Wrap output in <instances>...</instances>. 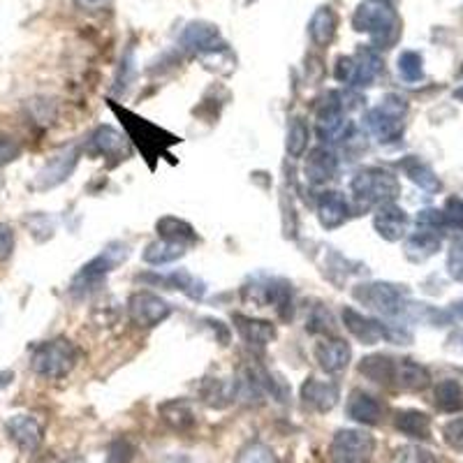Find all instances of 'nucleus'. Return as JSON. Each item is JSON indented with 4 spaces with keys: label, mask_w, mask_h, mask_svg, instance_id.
I'll use <instances>...</instances> for the list:
<instances>
[{
    "label": "nucleus",
    "mask_w": 463,
    "mask_h": 463,
    "mask_svg": "<svg viewBox=\"0 0 463 463\" xmlns=\"http://www.w3.org/2000/svg\"><path fill=\"white\" fill-rule=\"evenodd\" d=\"M353 26L373 40V49H390L399 43L401 19L387 0H369L354 10Z\"/></svg>",
    "instance_id": "1"
},
{
    "label": "nucleus",
    "mask_w": 463,
    "mask_h": 463,
    "mask_svg": "<svg viewBox=\"0 0 463 463\" xmlns=\"http://www.w3.org/2000/svg\"><path fill=\"white\" fill-rule=\"evenodd\" d=\"M80 359L81 350L77 347V343L58 336L35 345V350L31 353V369L33 373L44 380H63L72 373Z\"/></svg>",
    "instance_id": "2"
},
{
    "label": "nucleus",
    "mask_w": 463,
    "mask_h": 463,
    "mask_svg": "<svg viewBox=\"0 0 463 463\" xmlns=\"http://www.w3.org/2000/svg\"><path fill=\"white\" fill-rule=\"evenodd\" d=\"M353 197L359 206L369 209V206H383L394 202L401 195V184L394 174L383 167H366L354 174Z\"/></svg>",
    "instance_id": "3"
},
{
    "label": "nucleus",
    "mask_w": 463,
    "mask_h": 463,
    "mask_svg": "<svg viewBox=\"0 0 463 463\" xmlns=\"http://www.w3.org/2000/svg\"><path fill=\"white\" fill-rule=\"evenodd\" d=\"M405 116H408V102L401 95L390 93L384 95L383 102L373 109L366 111L364 116V126L366 130L378 139L380 144H390L403 135Z\"/></svg>",
    "instance_id": "4"
},
{
    "label": "nucleus",
    "mask_w": 463,
    "mask_h": 463,
    "mask_svg": "<svg viewBox=\"0 0 463 463\" xmlns=\"http://www.w3.org/2000/svg\"><path fill=\"white\" fill-rule=\"evenodd\" d=\"M353 297L364 308H369L383 317H401L405 313V306L411 304L408 289L394 283H383V280L359 283L353 289Z\"/></svg>",
    "instance_id": "5"
},
{
    "label": "nucleus",
    "mask_w": 463,
    "mask_h": 463,
    "mask_svg": "<svg viewBox=\"0 0 463 463\" xmlns=\"http://www.w3.org/2000/svg\"><path fill=\"white\" fill-rule=\"evenodd\" d=\"M126 258V243H111V246H107V250H102L98 258L90 260L89 264H84V267L74 274L72 283H70V295H72L74 299H81V297L90 295L93 289L100 288L102 280L107 279V274H109L111 269H114L116 264H121Z\"/></svg>",
    "instance_id": "6"
},
{
    "label": "nucleus",
    "mask_w": 463,
    "mask_h": 463,
    "mask_svg": "<svg viewBox=\"0 0 463 463\" xmlns=\"http://www.w3.org/2000/svg\"><path fill=\"white\" fill-rule=\"evenodd\" d=\"M316 132L326 146L347 142L354 135V126L345 116L338 93H326L325 100L316 107Z\"/></svg>",
    "instance_id": "7"
},
{
    "label": "nucleus",
    "mask_w": 463,
    "mask_h": 463,
    "mask_svg": "<svg viewBox=\"0 0 463 463\" xmlns=\"http://www.w3.org/2000/svg\"><path fill=\"white\" fill-rule=\"evenodd\" d=\"M373 452L375 438L364 429H341L329 445L332 463H371Z\"/></svg>",
    "instance_id": "8"
},
{
    "label": "nucleus",
    "mask_w": 463,
    "mask_h": 463,
    "mask_svg": "<svg viewBox=\"0 0 463 463\" xmlns=\"http://www.w3.org/2000/svg\"><path fill=\"white\" fill-rule=\"evenodd\" d=\"M246 299L260 306H269L280 316V320H292V285L283 279L253 280V288H243Z\"/></svg>",
    "instance_id": "9"
},
{
    "label": "nucleus",
    "mask_w": 463,
    "mask_h": 463,
    "mask_svg": "<svg viewBox=\"0 0 463 463\" xmlns=\"http://www.w3.org/2000/svg\"><path fill=\"white\" fill-rule=\"evenodd\" d=\"M172 316V306L156 292L139 289L128 299V317L137 329H153Z\"/></svg>",
    "instance_id": "10"
},
{
    "label": "nucleus",
    "mask_w": 463,
    "mask_h": 463,
    "mask_svg": "<svg viewBox=\"0 0 463 463\" xmlns=\"http://www.w3.org/2000/svg\"><path fill=\"white\" fill-rule=\"evenodd\" d=\"M80 163V146H65L44 163V167L37 172L35 188L37 190H52L68 181L72 176L74 167Z\"/></svg>",
    "instance_id": "11"
},
{
    "label": "nucleus",
    "mask_w": 463,
    "mask_h": 463,
    "mask_svg": "<svg viewBox=\"0 0 463 463\" xmlns=\"http://www.w3.org/2000/svg\"><path fill=\"white\" fill-rule=\"evenodd\" d=\"M181 49L193 56H206L211 52H218V49L227 47L225 40H222L221 31H218L213 24L206 22H193L185 26V31L181 33Z\"/></svg>",
    "instance_id": "12"
},
{
    "label": "nucleus",
    "mask_w": 463,
    "mask_h": 463,
    "mask_svg": "<svg viewBox=\"0 0 463 463\" xmlns=\"http://www.w3.org/2000/svg\"><path fill=\"white\" fill-rule=\"evenodd\" d=\"M313 357H316L317 366L326 375H338L347 369L350 357H353V350H350V345L343 338L325 336L313 347Z\"/></svg>",
    "instance_id": "13"
},
{
    "label": "nucleus",
    "mask_w": 463,
    "mask_h": 463,
    "mask_svg": "<svg viewBox=\"0 0 463 463\" xmlns=\"http://www.w3.org/2000/svg\"><path fill=\"white\" fill-rule=\"evenodd\" d=\"M338 174V156L332 146L320 144V146L311 148L306 156L304 163V176L308 184L325 185Z\"/></svg>",
    "instance_id": "14"
},
{
    "label": "nucleus",
    "mask_w": 463,
    "mask_h": 463,
    "mask_svg": "<svg viewBox=\"0 0 463 463\" xmlns=\"http://www.w3.org/2000/svg\"><path fill=\"white\" fill-rule=\"evenodd\" d=\"M301 403L313 412H329L336 408L338 399H341V390L332 380H317L306 378L301 384Z\"/></svg>",
    "instance_id": "15"
},
{
    "label": "nucleus",
    "mask_w": 463,
    "mask_h": 463,
    "mask_svg": "<svg viewBox=\"0 0 463 463\" xmlns=\"http://www.w3.org/2000/svg\"><path fill=\"white\" fill-rule=\"evenodd\" d=\"M343 325L359 343L364 345H375V343L384 341L387 338V325H383L380 320H373V317L364 316V313L354 311L353 306H345L341 311Z\"/></svg>",
    "instance_id": "16"
},
{
    "label": "nucleus",
    "mask_w": 463,
    "mask_h": 463,
    "mask_svg": "<svg viewBox=\"0 0 463 463\" xmlns=\"http://www.w3.org/2000/svg\"><path fill=\"white\" fill-rule=\"evenodd\" d=\"M373 227L384 241L394 243L405 239L408 227H411V218H408V213L396 202H390V204H383L375 209Z\"/></svg>",
    "instance_id": "17"
},
{
    "label": "nucleus",
    "mask_w": 463,
    "mask_h": 463,
    "mask_svg": "<svg viewBox=\"0 0 463 463\" xmlns=\"http://www.w3.org/2000/svg\"><path fill=\"white\" fill-rule=\"evenodd\" d=\"M5 431L10 440L22 452H35L43 445L44 429L43 424L31 415H14L5 421Z\"/></svg>",
    "instance_id": "18"
},
{
    "label": "nucleus",
    "mask_w": 463,
    "mask_h": 463,
    "mask_svg": "<svg viewBox=\"0 0 463 463\" xmlns=\"http://www.w3.org/2000/svg\"><path fill=\"white\" fill-rule=\"evenodd\" d=\"M317 221L325 230H338L350 221V202L341 190H325L317 200Z\"/></svg>",
    "instance_id": "19"
},
{
    "label": "nucleus",
    "mask_w": 463,
    "mask_h": 463,
    "mask_svg": "<svg viewBox=\"0 0 463 463\" xmlns=\"http://www.w3.org/2000/svg\"><path fill=\"white\" fill-rule=\"evenodd\" d=\"M347 417L357 424H364V427H375L380 424L384 417V405L380 403L375 396H371L369 392L364 390H353L350 396H347L345 403Z\"/></svg>",
    "instance_id": "20"
},
{
    "label": "nucleus",
    "mask_w": 463,
    "mask_h": 463,
    "mask_svg": "<svg viewBox=\"0 0 463 463\" xmlns=\"http://www.w3.org/2000/svg\"><path fill=\"white\" fill-rule=\"evenodd\" d=\"M232 322H234V329L239 332L241 341L250 347H267L276 338L274 322L258 320V317L241 316V313H234Z\"/></svg>",
    "instance_id": "21"
},
{
    "label": "nucleus",
    "mask_w": 463,
    "mask_h": 463,
    "mask_svg": "<svg viewBox=\"0 0 463 463\" xmlns=\"http://www.w3.org/2000/svg\"><path fill=\"white\" fill-rule=\"evenodd\" d=\"M431 384L427 366H421L415 359H396L394 383L392 387L401 392H424Z\"/></svg>",
    "instance_id": "22"
},
{
    "label": "nucleus",
    "mask_w": 463,
    "mask_h": 463,
    "mask_svg": "<svg viewBox=\"0 0 463 463\" xmlns=\"http://www.w3.org/2000/svg\"><path fill=\"white\" fill-rule=\"evenodd\" d=\"M86 151L98 158H121L126 153V137L111 126L95 128V132L89 137Z\"/></svg>",
    "instance_id": "23"
},
{
    "label": "nucleus",
    "mask_w": 463,
    "mask_h": 463,
    "mask_svg": "<svg viewBox=\"0 0 463 463\" xmlns=\"http://www.w3.org/2000/svg\"><path fill=\"white\" fill-rule=\"evenodd\" d=\"M354 70L350 89H366L373 84L383 72V58H380L378 49L373 47H359L357 56H353Z\"/></svg>",
    "instance_id": "24"
},
{
    "label": "nucleus",
    "mask_w": 463,
    "mask_h": 463,
    "mask_svg": "<svg viewBox=\"0 0 463 463\" xmlns=\"http://www.w3.org/2000/svg\"><path fill=\"white\" fill-rule=\"evenodd\" d=\"M160 420L165 421V427L172 429L176 433H188L195 429L197 424V415L193 411V405L184 399H172L165 401L163 405L158 408Z\"/></svg>",
    "instance_id": "25"
},
{
    "label": "nucleus",
    "mask_w": 463,
    "mask_h": 463,
    "mask_svg": "<svg viewBox=\"0 0 463 463\" xmlns=\"http://www.w3.org/2000/svg\"><path fill=\"white\" fill-rule=\"evenodd\" d=\"M200 399L209 408L222 411V408L237 401V380L204 378L200 384Z\"/></svg>",
    "instance_id": "26"
},
{
    "label": "nucleus",
    "mask_w": 463,
    "mask_h": 463,
    "mask_svg": "<svg viewBox=\"0 0 463 463\" xmlns=\"http://www.w3.org/2000/svg\"><path fill=\"white\" fill-rule=\"evenodd\" d=\"M440 232L417 227V232H412L408 241H405V258L411 262H427L429 258H433L440 250Z\"/></svg>",
    "instance_id": "27"
},
{
    "label": "nucleus",
    "mask_w": 463,
    "mask_h": 463,
    "mask_svg": "<svg viewBox=\"0 0 463 463\" xmlns=\"http://www.w3.org/2000/svg\"><path fill=\"white\" fill-rule=\"evenodd\" d=\"M396 359L390 354H369L359 362V373L380 387H392L394 383Z\"/></svg>",
    "instance_id": "28"
},
{
    "label": "nucleus",
    "mask_w": 463,
    "mask_h": 463,
    "mask_svg": "<svg viewBox=\"0 0 463 463\" xmlns=\"http://www.w3.org/2000/svg\"><path fill=\"white\" fill-rule=\"evenodd\" d=\"M399 167L421 190H427V193H438L440 190V179L436 176V172L424 160L417 158V156H405L399 163Z\"/></svg>",
    "instance_id": "29"
},
{
    "label": "nucleus",
    "mask_w": 463,
    "mask_h": 463,
    "mask_svg": "<svg viewBox=\"0 0 463 463\" xmlns=\"http://www.w3.org/2000/svg\"><path fill=\"white\" fill-rule=\"evenodd\" d=\"M338 28V16L336 12L329 5L316 10V14L311 16L308 22V33H311V40L317 44V47H326L336 37Z\"/></svg>",
    "instance_id": "30"
},
{
    "label": "nucleus",
    "mask_w": 463,
    "mask_h": 463,
    "mask_svg": "<svg viewBox=\"0 0 463 463\" xmlns=\"http://www.w3.org/2000/svg\"><path fill=\"white\" fill-rule=\"evenodd\" d=\"M396 431L415 440H427L431 436V420L420 411H399L394 417Z\"/></svg>",
    "instance_id": "31"
},
{
    "label": "nucleus",
    "mask_w": 463,
    "mask_h": 463,
    "mask_svg": "<svg viewBox=\"0 0 463 463\" xmlns=\"http://www.w3.org/2000/svg\"><path fill=\"white\" fill-rule=\"evenodd\" d=\"M156 230H158V237L165 241L181 243V246H190V243L197 241V232L193 230V225L176 216H165L156 222Z\"/></svg>",
    "instance_id": "32"
},
{
    "label": "nucleus",
    "mask_w": 463,
    "mask_h": 463,
    "mask_svg": "<svg viewBox=\"0 0 463 463\" xmlns=\"http://www.w3.org/2000/svg\"><path fill=\"white\" fill-rule=\"evenodd\" d=\"M153 280H156V283L167 285L169 289H179V292H184L185 297H190V299H195V301L202 299L206 292L204 283L190 274L188 269H179V271H172V274L167 276H156Z\"/></svg>",
    "instance_id": "33"
},
{
    "label": "nucleus",
    "mask_w": 463,
    "mask_h": 463,
    "mask_svg": "<svg viewBox=\"0 0 463 463\" xmlns=\"http://www.w3.org/2000/svg\"><path fill=\"white\" fill-rule=\"evenodd\" d=\"M433 403L440 412H458L463 411V387L458 380L445 378L436 384L433 390Z\"/></svg>",
    "instance_id": "34"
},
{
    "label": "nucleus",
    "mask_w": 463,
    "mask_h": 463,
    "mask_svg": "<svg viewBox=\"0 0 463 463\" xmlns=\"http://www.w3.org/2000/svg\"><path fill=\"white\" fill-rule=\"evenodd\" d=\"M185 255V246L181 243H172V241H165V239H158V241H151L146 248H144V262L146 264H169V262H176L179 258Z\"/></svg>",
    "instance_id": "35"
},
{
    "label": "nucleus",
    "mask_w": 463,
    "mask_h": 463,
    "mask_svg": "<svg viewBox=\"0 0 463 463\" xmlns=\"http://www.w3.org/2000/svg\"><path fill=\"white\" fill-rule=\"evenodd\" d=\"M308 139H311V128L304 118H292L288 128V142H285V148H288L289 158H301L308 148Z\"/></svg>",
    "instance_id": "36"
},
{
    "label": "nucleus",
    "mask_w": 463,
    "mask_h": 463,
    "mask_svg": "<svg viewBox=\"0 0 463 463\" xmlns=\"http://www.w3.org/2000/svg\"><path fill=\"white\" fill-rule=\"evenodd\" d=\"M234 463H280V461L279 457H276L274 449L269 448V445H264V442L260 440H253L239 449Z\"/></svg>",
    "instance_id": "37"
},
{
    "label": "nucleus",
    "mask_w": 463,
    "mask_h": 463,
    "mask_svg": "<svg viewBox=\"0 0 463 463\" xmlns=\"http://www.w3.org/2000/svg\"><path fill=\"white\" fill-rule=\"evenodd\" d=\"M390 463H440L436 454L420 445H403L392 452Z\"/></svg>",
    "instance_id": "38"
},
{
    "label": "nucleus",
    "mask_w": 463,
    "mask_h": 463,
    "mask_svg": "<svg viewBox=\"0 0 463 463\" xmlns=\"http://www.w3.org/2000/svg\"><path fill=\"white\" fill-rule=\"evenodd\" d=\"M399 74L405 81H420L424 77V61L417 52H403L399 56Z\"/></svg>",
    "instance_id": "39"
},
{
    "label": "nucleus",
    "mask_w": 463,
    "mask_h": 463,
    "mask_svg": "<svg viewBox=\"0 0 463 463\" xmlns=\"http://www.w3.org/2000/svg\"><path fill=\"white\" fill-rule=\"evenodd\" d=\"M306 332L311 334H322V336H334V317L332 313L316 306L311 311V316L306 317Z\"/></svg>",
    "instance_id": "40"
},
{
    "label": "nucleus",
    "mask_w": 463,
    "mask_h": 463,
    "mask_svg": "<svg viewBox=\"0 0 463 463\" xmlns=\"http://www.w3.org/2000/svg\"><path fill=\"white\" fill-rule=\"evenodd\" d=\"M132 457H135L132 442L126 440V438H116L114 442H109V448H107L105 463H132Z\"/></svg>",
    "instance_id": "41"
},
{
    "label": "nucleus",
    "mask_w": 463,
    "mask_h": 463,
    "mask_svg": "<svg viewBox=\"0 0 463 463\" xmlns=\"http://www.w3.org/2000/svg\"><path fill=\"white\" fill-rule=\"evenodd\" d=\"M442 221L445 227H452V230L463 232V200L461 197H449L442 206Z\"/></svg>",
    "instance_id": "42"
},
{
    "label": "nucleus",
    "mask_w": 463,
    "mask_h": 463,
    "mask_svg": "<svg viewBox=\"0 0 463 463\" xmlns=\"http://www.w3.org/2000/svg\"><path fill=\"white\" fill-rule=\"evenodd\" d=\"M22 156V144L16 142L12 135L0 132V169L14 163Z\"/></svg>",
    "instance_id": "43"
},
{
    "label": "nucleus",
    "mask_w": 463,
    "mask_h": 463,
    "mask_svg": "<svg viewBox=\"0 0 463 463\" xmlns=\"http://www.w3.org/2000/svg\"><path fill=\"white\" fill-rule=\"evenodd\" d=\"M442 440L448 442L454 452L463 454V417H457L442 427Z\"/></svg>",
    "instance_id": "44"
},
{
    "label": "nucleus",
    "mask_w": 463,
    "mask_h": 463,
    "mask_svg": "<svg viewBox=\"0 0 463 463\" xmlns=\"http://www.w3.org/2000/svg\"><path fill=\"white\" fill-rule=\"evenodd\" d=\"M448 271L457 283H463V239H457V241L449 246Z\"/></svg>",
    "instance_id": "45"
},
{
    "label": "nucleus",
    "mask_w": 463,
    "mask_h": 463,
    "mask_svg": "<svg viewBox=\"0 0 463 463\" xmlns=\"http://www.w3.org/2000/svg\"><path fill=\"white\" fill-rule=\"evenodd\" d=\"M14 250V232L10 225L0 222V262H5Z\"/></svg>",
    "instance_id": "46"
},
{
    "label": "nucleus",
    "mask_w": 463,
    "mask_h": 463,
    "mask_svg": "<svg viewBox=\"0 0 463 463\" xmlns=\"http://www.w3.org/2000/svg\"><path fill=\"white\" fill-rule=\"evenodd\" d=\"M111 0H74V5L80 7L81 12H100L109 5Z\"/></svg>",
    "instance_id": "47"
},
{
    "label": "nucleus",
    "mask_w": 463,
    "mask_h": 463,
    "mask_svg": "<svg viewBox=\"0 0 463 463\" xmlns=\"http://www.w3.org/2000/svg\"><path fill=\"white\" fill-rule=\"evenodd\" d=\"M448 313H449V320H454L463 329V299L457 301V304H452V308H449Z\"/></svg>",
    "instance_id": "48"
},
{
    "label": "nucleus",
    "mask_w": 463,
    "mask_h": 463,
    "mask_svg": "<svg viewBox=\"0 0 463 463\" xmlns=\"http://www.w3.org/2000/svg\"><path fill=\"white\" fill-rule=\"evenodd\" d=\"M14 383V371H0V392Z\"/></svg>",
    "instance_id": "49"
},
{
    "label": "nucleus",
    "mask_w": 463,
    "mask_h": 463,
    "mask_svg": "<svg viewBox=\"0 0 463 463\" xmlns=\"http://www.w3.org/2000/svg\"><path fill=\"white\" fill-rule=\"evenodd\" d=\"M163 463H190V461H188V458H184V457H167Z\"/></svg>",
    "instance_id": "50"
},
{
    "label": "nucleus",
    "mask_w": 463,
    "mask_h": 463,
    "mask_svg": "<svg viewBox=\"0 0 463 463\" xmlns=\"http://www.w3.org/2000/svg\"><path fill=\"white\" fill-rule=\"evenodd\" d=\"M63 463H86V461L81 457H72V458H65Z\"/></svg>",
    "instance_id": "51"
},
{
    "label": "nucleus",
    "mask_w": 463,
    "mask_h": 463,
    "mask_svg": "<svg viewBox=\"0 0 463 463\" xmlns=\"http://www.w3.org/2000/svg\"><path fill=\"white\" fill-rule=\"evenodd\" d=\"M246 3H255V0H246Z\"/></svg>",
    "instance_id": "52"
},
{
    "label": "nucleus",
    "mask_w": 463,
    "mask_h": 463,
    "mask_svg": "<svg viewBox=\"0 0 463 463\" xmlns=\"http://www.w3.org/2000/svg\"><path fill=\"white\" fill-rule=\"evenodd\" d=\"M461 74H463V68H461Z\"/></svg>",
    "instance_id": "53"
}]
</instances>
